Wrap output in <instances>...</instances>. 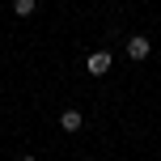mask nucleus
<instances>
[{
    "instance_id": "1",
    "label": "nucleus",
    "mask_w": 161,
    "mask_h": 161,
    "mask_svg": "<svg viewBox=\"0 0 161 161\" xmlns=\"http://www.w3.org/2000/svg\"><path fill=\"white\" fill-rule=\"evenodd\" d=\"M110 64H114L110 51H89V55H85V72H89V76H106Z\"/></svg>"
},
{
    "instance_id": "2",
    "label": "nucleus",
    "mask_w": 161,
    "mask_h": 161,
    "mask_svg": "<svg viewBox=\"0 0 161 161\" xmlns=\"http://www.w3.org/2000/svg\"><path fill=\"white\" fill-rule=\"evenodd\" d=\"M127 55L131 59H148V55H153V42H148L144 34H131V38H127Z\"/></svg>"
},
{
    "instance_id": "3",
    "label": "nucleus",
    "mask_w": 161,
    "mask_h": 161,
    "mask_svg": "<svg viewBox=\"0 0 161 161\" xmlns=\"http://www.w3.org/2000/svg\"><path fill=\"white\" fill-rule=\"evenodd\" d=\"M59 127H64V131H80V127H85V114H80L76 106H68V110L59 114Z\"/></svg>"
},
{
    "instance_id": "4",
    "label": "nucleus",
    "mask_w": 161,
    "mask_h": 161,
    "mask_svg": "<svg viewBox=\"0 0 161 161\" xmlns=\"http://www.w3.org/2000/svg\"><path fill=\"white\" fill-rule=\"evenodd\" d=\"M34 8H38V0H13V13L17 17H30Z\"/></svg>"
},
{
    "instance_id": "5",
    "label": "nucleus",
    "mask_w": 161,
    "mask_h": 161,
    "mask_svg": "<svg viewBox=\"0 0 161 161\" xmlns=\"http://www.w3.org/2000/svg\"><path fill=\"white\" fill-rule=\"evenodd\" d=\"M21 161H34V157H21Z\"/></svg>"
}]
</instances>
